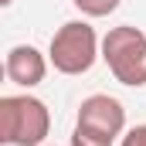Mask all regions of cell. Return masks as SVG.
I'll use <instances>...</instances> for the list:
<instances>
[{
    "instance_id": "ba28073f",
    "label": "cell",
    "mask_w": 146,
    "mask_h": 146,
    "mask_svg": "<svg viewBox=\"0 0 146 146\" xmlns=\"http://www.w3.org/2000/svg\"><path fill=\"white\" fill-rule=\"evenodd\" d=\"M119 146H146V122L143 126H136V129H129L126 136H122V143Z\"/></svg>"
},
{
    "instance_id": "277c9868",
    "label": "cell",
    "mask_w": 146,
    "mask_h": 146,
    "mask_svg": "<svg viewBox=\"0 0 146 146\" xmlns=\"http://www.w3.org/2000/svg\"><path fill=\"white\" fill-rule=\"evenodd\" d=\"M78 129L92 133V136H102V139H119L126 133V106L112 95H88L82 106H78V119H75Z\"/></svg>"
},
{
    "instance_id": "7a4b0ae2",
    "label": "cell",
    "mask_w": 146,
    "mask_h": 146,
    "mask_svg": "<svg viewBox=\"0 0 146 146\" xmlns=\"http://www.w3.org/2000/svg\"><path fill=\"white\" fill-rule=\"evenodd\" d=\"M102 61L115 82L129 88L146 85V34L133 24H119L102 37Z\"/></svg>"
},
{
    "instance_id": "5b68a950",
    "label": "cell",
    "mask_w": 146,
    "mask_h": 146,
    "mask_svg": "<svg viewBox=\"0 0 146 146\" xmlns=\"http://www.w3.org/2000/svg\"><path fill=\"white\" fill-rule=\"evenodd\" d=\"M48 61H51V58H44L34 44H14V48L7 51L3 72H7V78H10L14 85L34 88V85L44 82V75H48Z\"/></svg>"
},
{
    "instance_id": "3957f363",
    "label": "cell",
    "mask_w": 146,
    "mask_h": 146,
    "mask_svg": "<svg viewBox=\"0 0 146 146\" xmlns=\"http://www.w3.org/2000/svg\"><path fill=\"white\" fill-rule=\"evenodd\" d=\"M99 34L88 21H68L61 24L54 37H51V48H48V58L54 65V72L61 75H85L95 58H99Z\"/></svg>"
},
{
    "instance_id": "8992f818",
    "label": "cell",
    "mask_w": 146,
    "mask_h": 146,
    "mask_svg": "<svg viewBox=\"0 0 146 146\" xmlns=\"http://www.w3.org/2000/svg\"><path fill=\"white\" fill-rule=\"evenodd\" d=\"M72 3L85 14V17H109L122 0H72Z\"/></svg>"
},
{
    "instance_id": "52a82bcc",
    "label": "cell",
    "mask_w": 146,
    "mask_h": 146,
    "mask_svg": "<svg viewBox=\"0 0 146 146\" xmlns=\"http://www.w3.org/2000/svg\"><path fill=\"white\" fill-rule=\"evenodd\" d=\"M72 146H112V139L92 136V133H85V129H78V126H75V133H72Z\"/></svg>"
},
{
    "instance_id": "9c48e42d",
    "label": "cell",
    "mask_w": 146,
    "mask_h": 146,
    "mask_svg": "<svg viewBox=\"0 0 146 146\" xmlns=\"http://www.w3.org/2000/svg\"><path fill=\"white\" fill-rule=\"evenodd\" d=\"M0 3H3V7H10V3H14V0H0Z\"/></svg>"
},
{
    "instance_id": "6da1fadb",
    "label": "cell",
    "mask_w": 146,
    "mask_h": 146,
    "mask_svg": "<svg viewBox=\"0 0 146 146\" xmlns=\"http://www.w3.org/2000/svg\"><path fill=\"white\" fill-rule=\"evenodd\" d=\"M51 133V112L34 95L0 99V143L3 146H44Z\"/></svg>"
}]
</instances>
